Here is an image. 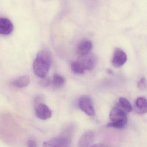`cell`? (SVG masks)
I'll list each match as a JSON object with an SVG mask.
<instances>
[{"instance_id": "7c38bea8", "label": "cell", "mask_w": 147, "mask_h": 147, "mask_svg": "<svg viewBox=\"0 0 147 147\" xmlns=\"http://www.w3.org/2000/svg\"><path fill=\"white\" fill-rule=\"evenodd\" d=\"M30 82V77L27 75H25L13 80L11 84L17 88H22L28 86Z\"/></svg>"}, {"instance_id": "9a60e30c", "label": "cell", "mask_w": 147, "mask_h": 147, "mask_svg": "<svg viewBox=\"0 0 147 147\" xmlns=\"http://www.w3.org/2000/svg\"><path fill=\"white\" fill-rule=\"evenodd\" d=\"M71 69L74 73L78 75L84 73L85 70L78 61L73 62L71 64Z\"/></svg>"}, {"instance_id": "ffe728a7", "label": "cell", "mask_w": 147, "mask_h": 147, "mask_svg": "<svg viewBox=\"0 0 147 147\" xmlns=\"http://www.w3.org/2000/svg\"><path fill=\"white\" fill-rule=\"evenodd\" d=\"M107 72H108V73H109V74H111L113 73V72L112 71V70H110V69H109V70H107Z\"/></svg>"}, {"instance_id": "6da1fadb", "label": "cell", "mask_w": 147, "mask_h": 147, "mask_svg": "<svg viewBox=\"0 0 147 147\" xmlns=\"http://www.w3.org/2000/svg\"><path fill=\"white\" fill-rule=\"evenodd\" d=\"M52 63L51 54L48 51L42 50L37 54L33 64L34 73L42 78L46 76Z\"/></svg>"}, {"instance_id": "7a4b0ae2", "label": "cell", "mask_w": 147, "mask_h": 147, "mask_svg": "<svg viewBox=\"0 0 147 147\" xmlns=\"http://www.w3.org/2000/svg\"><path fill=\"white\" fill-rule=\"evenodd\" d=\"M109 118L111 122L107 124L109 127L122 129L127 122V113L117 105L111 110Z\"/></svg>"}, {"instance_id": "3957f363", "label": "cell", "mask_w": 147, "mask_h": 147, "mask_svg": "<svg viewBox=\"0 0 147 147\" xmlns=\"http://www.w3.org/2000/svg\"><path fill=\"white\" fill-rule=\"evenodd\" d=\"M78 105L80 108L87 115L90 117L95 115V111L93 103L90 97L83 96L80 97L79 100Z\"/></svg>"}, {"instance_id": "30bf717a", "label": "cell", "mask_w": 147, "mask_h": 147, "mask_svg": "<svg viewBox=\"0 0 147 147\" xmlns=\"http://www.w3.org/2000/svg\"><path fill=\"white\" fill-rule=\"evenodd\" d=\"M13 29V25L10 20L7 18H0V34L8 35Z\"/></svg>"}, {"instance_id": "5bb4252c", "label": "cell", "mask_w": 147, "mask_h": 147, "mask_svg": "<svg viewBox=\"0 0 147 147\" xmlns=\"http://www.w3.org/2000/svg\"><path fill=\"white\" fill-rule=\"evenodd\" d=\"M65 81V79L59 74H56L53 76V85L56 89H59L63 87Z\"/></svg>"}, {"instance_id": "52a82bcc", "label": "cell", "mask_w": 147, "mask_h": 147, "mask_svg": "<svg viewBox=\"0 0 147 147\" xmlns=\"http://www.w3.org/2000/svg\"><path fill=\"white\" fill-rule=\"evenodd\" d=\"M35 113L37 117L42 120H46L51 118L52 115L51 110L45 104H35Z\"/></svg>"}, {"instance_id": "5b68a950", "label": "cell", "mask_w": 147, "mask_h": 147, "mask_svg": "<svg viewBox=\"0 0 147 147\" xmlns=\"http://www.w3.org/2000/svg\"><path fill=\"white\" fill-rule=\"evenodd\" d=\"M71 144V139L67 136L53 138L43 143V146L47 147H68Z\"/></svg>"}, {"instance_id": "ba28073f", "label": "cell", "mask_w": 147, "mask_h": 147, "mask_svg": "<svg viewBox=\"0 0 147 147\" xmlns=\"http://www.w3.org/2000/svg\"><path fill=\"white\" fill-rule=\"evenodd\" d=\"M96 135L95 133L92 131H87L85 132L80 136L79 140L78 146L87 147L92 146L95 141Z\"/></svg>"}, {"instance_id": "8992f818", "label": "cell", "mask_w": 147, "mask_h": 147, "mask_svg": "<svg viewBox=\"0 0 147 147\" xmlns=\"http://www.w3.org/2000/svg\"><path fill=\"white\" fill-rule=\"evenodd\" d=\"M127 58V54L123 50L120 48H116L112 58V65L116 68H120L126 63Z\"/></svg>"}, {"instance_id": "ac0fdd59", "label": "cell", "mask_w": 147, "mask_h": 147, "mask_svg": "<svg viewBox=\"0 0 147 147\" xmlns=\"http://www.w3.org/2000/svg\"><path fill=\"white\" fill-rule=\"evenodd\" d=\"M27 146L29 147H35L37 146V144L34 141L30 140L27 142Z\"/></svg>"}, {"instance_id": "e0dca14e", "label": "cell", "mask_w": 147, "mask_h": 147, "mask_svg": "<svg viewBox=\"0 0 147 147\" xmlns=\"http://www.w3.org/2000/svg\"><path fill=\"white\" fill-rule=\"evenodd\" d=\"M50 84V79L48 77H45L42 78L41 80L40 81V85L41 86L44 87L48 86Z\"/></svg>"}, {"instance_id": "d6986e66", "label": "cell", "mask_w": 147, "mask_h": 147, "mask_svg": "<svg viewBox=\"0 0 147 147\" xmlns=\"http://www.w3.org/2000/svg\"><path fill=\"white\" fill-rule=\"evenodd\" d=\"M92 147H105L107 146L106 145H104L103 144H102V143H100V144H96V145H92Z\"/></svg>"}, {"instance_id": "4fadbf2b", "label": "cell", "mask_w": 147, "mask_h": 147, "mask_svg": "<svg viewBox=\"0 0 147 147\" xmlns=\"http://www.w3.org/2000/svg\"><path fill=\"white\" fill-rule=\"evenodd\" d=\"M124 111L127 113L131 112L133 110V107L129 101L125 98L121 97L119 99V102L117 104Z\"/></svg>"}, {"instance_id": "2e32d148", "label": "cell", "mask_w": 147, "mask_h": 147, "mask_svg": "<svg viewBox=\"0 0 147 147\" xmlns=\"http://www.w3.org/2000/svg\"><path fill=\"white\" fill-rule=\"evenodd\" d=\"M137 86H138V88L142 90H143L146 89L147 82L146 78L143 77L140 79L138 83Z\"/></svg>"}, {"instance_id": "8fae6325", "label": "cell", "mask_w": 147, "mask_h": 147, "mask_svg": "<svg viewBox=\"0 0 147 147\" xmlns=\"http://www.w3.org/2000/svg\"><path fill=\"white\" fill-rule=\"evenodd\" d=\"M134 110L137 114H144L147 113V100L143 97L136 99L134 105Z\"/></svg>"}, {"instance_id": "277c9868", "label": "cell", "mask_w": 147, "mask_h": 147, "mask_svg": "<svg viewBox=\"0 0 147 147\" xmlns=\"http://www.w3.org/2000/svg\"><path fill=\"white\" fill-rule=\"evenodd\" d=\"M78 62L85 70H92L94 69L96 63V58L93 54L90 53L79 57Z\"/></svg>"}, {"instance_id": "9c48e42d", "label": "cell", "mask_w": 147, "mask_h": 147, "mask_svg": "<svg viewBox=\"0 0 147 147\" xmlns=\"http://www.w3.org/2000/svg\"><path fill=\"white\" fill-rule=\"evenodd\" d=\"M92 42L89 40H84L82 41L78 45L77 47V55L79 57L85 56L90 53L92 48Z\"/></svg>"}]
</instances>
